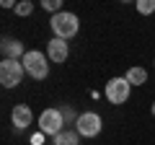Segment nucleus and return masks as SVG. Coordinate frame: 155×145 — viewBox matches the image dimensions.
Segmentation results:
<instances>
[{
	"mask_svg": "<svg viewBox=\"0 0 155 145\" xmlns=\"http://www.w3.org/2000/svg\"><path fill=\"white\" fill-rule=\"evenodd\" d=\"M49 26H52V31H54L57 39L67 42V39H72V36H78V31H80V18H78L75 13L62 11V13H57V16L49 18Z\"/></svg>",
	"mask_w": 155,
	"mask_h": 145,
	"instance_id": "1",
	"label": "nucleus"
},
{
	"mask_svg": "<svg viewBox=\"0 0 155 145\" xmlns=\"http://www.w3.org/2000/svg\"><path fill=\"white\" fill-rule=\"evenodd\" d=\"M21 62H23V70H26L34 80H44L47 75H49V57L41 55L39 49L26 52V57H23Z\"/></svg>",
	"mask_w": 155,
	"mask_h": 145,
	"instance_id": "2",
	"label": "nucleus"
},
{
	"mask_svg": "<svg viewBox=\"0 0 155 145\" xmlns=\"http://www.w3.org/2000/svg\"><path fill=\"white\" fill-rule=\"evenodd\" d=\"M23 62L18 60H3L0 62V83L5 88H16L18 83L23 80Z\"/></svg>",
	"mask_w": 155,
	"mask_h": 145,
	"instance_id": "3",
	"label": "nucleus"
},
{
	"mask_svg": "<svg viewBox=\"0 0 155 145\" xmlns=\"http://www.w3.org/2000/svg\"><path fill=\"white\" fill-rule=\"evenodd\" d=\"M62 124H65V117H62V109H44V112L39 114V130L44 135H57L62 132Z\"/></svg>",
	"mask_w": 155,
	"mask_h": 145,
	"instance_id": "4",
	"label": "nucleus"
},
{
	"mask_svg": "<svg viewBox=\"0 0 155 145\" xmlns=\"http://www.w3.org/2000/svg\"><path fill=\"white\" fill-rule=\"evenodd\" d=\"M101 127H104V122H101V117L96 112H83L75 122V130L80 137H96L101 132Z\"/></svg>",
	"mask_w": 155,
	"mask_h": 145,
	"instance_id": "5",
	"label": "nucleus"
},
{
	"mask_svg": "<svg viewBox=\"0 0 155 145\" xmlns=\"http://www.w3.org/2000/svg\"><path fill=\"white\" fill-rule=\"evenodd\" d=\"M129 80L127 78H111L109 83H106V99H109V104H124V101L129 99Z\"/></svg>",
	"mask_w": 155,
	"mask_h": 145,
	"instance_id": "6",
	"label": "nucleus"
},
{
	"mask_svg": "<svg viewBox=\"0 0 155 145\" xmlns=\"http://www.w3.org/2000/svg\"><path fill=\"white\" fill-rule=\"evenodd\" d=\"M67 55H70V47H67V42L65 39H52V42H47V57H49V62H65L67 60Z\"/></svg>",
	"mask_w": 155,
	"mask_h": 145,
	"instance_id": "7",
	"label": "nucleus"
},
{
	"mask_svg": "<svg viewBox=\"0 0 155 145\" xmlns=\"http://www.w3.org/2000/svg\"><path fill=\"white\" fill-rule=\"evenodd\" d=\"M11 122H13V127H16V130H26L28 124L34 122V112H31V106H26V104L13 106V112H11Z\"/></svg>",
	"mask_w": 155,
	"mask_h": 145,
	"instance_id": "8",
	"label": "nucleus"
},
{
	"mask_svg": "<svg viewBox=\"0 0 155 145\" xmlns=\"http://www.w3.org/2000/svg\"><path fill=\"white\" fill-rule=\"evenodd\" d=\"M0 49H3V55H5V60H23V57H26L23 42H18V39H3Z\"/></svg>",
	"mask_w": 155,
	"mask_h": 145,
	"instance_id": "9",
	"label": "nucleus"
},
{
	"mask_svg": "<svg viewBox=\"0 0 155 145\" xmlns=\"http://www.w3.org/2000/svg\"><path fill=\"white\" fill-rule=\"evenodd\" d=\"M124 78L129 80V86H142V83H147V70L145 67H129Z\"/></svg>",
	"mask_w": 155,
	"mask_h": 145,
	"instance_id": "10",
	"label": "nucleus"
},
{
	"mask_svg": "<svg viewBox=\"0 0 155 145\" xmlns=\"http://www.w3.org/2000/svg\"><path fill=\"white\" fill-rule=\"evenodd\" d=\"M54 145H80L78 130H62V132L54 137Z\"/></svg>",
	"mask_w": 155,
	"mask_h": 145,
	"instance_id": "11",
	"label": "nucleus"
},
{
	"mask_svg": "<svg viewBox=\"0 0 155 145\" xmlns=\"http://www.w3.org/2000/svg\"><path fill=\"white\" fill-rule=\"evenodd\" d=\"M31 11H34L31 0H21V3H16V16H31Z\"/></svg>",
	"mask_w": 155,
	"mask_h": 145,
	"instance_id": "12",
	"label": "nucleus"
},
{
	"mask_svg": "<svg viewBox=\"0 0 155 145\" xmlns=\"http://www.w3.org/2000/svg\"><path fill=\"white\" fill-rule=\"evenodd\" d=\"M137 11L142 13V16L155 13V0H137Z\"/></svg>",
	"mask_w": 155,
	"mask_h": 145,
	"instance_id": "13",
	"label": "nucleus"
},
{
	"mask_svg": "<svg viewBox=\"0 0 155 145\" xmlns=\"http://www.w3.org/2000/svg\"><path fill=\"white\" fill-rule=\"evenodd\" d=\"M41 5H44L47 11H52L54 16H57V13H62V0H44Z\"/></svg>",
	"mask_w": 155,
	"mask_h": 145,
	"instance_id": "14",
	"label": "nucleus"
},
{
	"mask_svg": "<svg viewBox=\"0 0 155 145\" xmlns=\"http://www.w3.org/2000/svg\"><path fill=\"white\" fill-rule=\"evenodd\" d=\"M44 143V132H39V135H31V145H41Z\"/></svg>",
	"mask_w": 155,
	"mask_h": 145,
	"instance_id": "15",
	"label": "nucleus"
},
{
	"mask_svg": "<svg viewBox=\"0 0 155 145\" xmlns=\"http://www.w3.org/2000/svg\"><path fill=\"white\" fill-rule=\"evenodd\" d=\"M62 117H65L67 122H72V124L78 122V117H72V112H70V109H62Z\"/></svg>",
	"mask_w": 155,
	"mask_h": 145,
	"instance_id": "16",
	"label": "nucleus"
},
{
	"mask_svg": "<svg viewBox=\"0 0 155 145\" xmlns=\"http://www.w3.org/2000/svg\"><path fill=\"white\" fill-rule=\"evenodd\" d=\"M153 114H155V104H153Z\"/></svg>",
	"mask_w": 155,
	"mask_h": 145,
	"instance_id": "17",
	"label": "nucleus"
}]
</instances>
